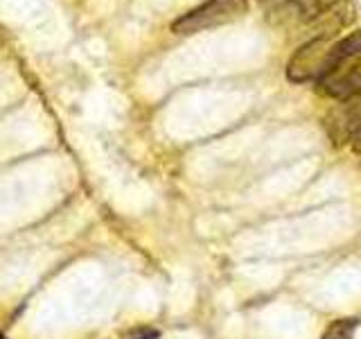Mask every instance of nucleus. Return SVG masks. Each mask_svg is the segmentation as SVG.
I'll list each match as a JSON object with an SVG mask.
<instances>
[{
  "mask_svg": "<svg viewBox=\"0 0 361 339\" xmlns=\"http://www.w3.org/2000/svg\"><path fill=\"white\" fill-rule=\"evenodd\" d=\"M248 14V0H206L203 5L190 9L172 23V32L180 37L208 32L214 28L231 25Z\"/></svg>",
  "mask_w": 361,
  "mask_h": 339,
  "instance_id": "nucleus-1",
  "label": "nucleus"
},
{
  "mask_svg": "<svg viewBox=\"0 0 361 339\" xmlns=\"http://www.w3.org/2000/svg\"><path fill=\"white\" fill-rule=\"evenodd\" d=\"M332 39H310L289 56L287 79L293 84L321 82L327 73V56H330Z\"/></svg>",
  "mask_w": 361,
  "mask_h": 339,
  "instance_id": "nucleus-2",
  "label": "nucleus"
},
{
  "mask_svg": "<svg viewBox=\"0 0 361 339\" xmlns=\"http://www.w3.org/2000/svg\"><path fill=\"white\" fill-rule=\"evenodd\" d=\"M319 84L323 88V93L334 100H348L353 95H359L361 93V56L338 64Z\"/></svg>",
  "mask_w": 361,
  "mask_h": 339,
  "instance_id": "nucleus-3",
  "label": "nucleus"
},
{
  "mask_svg": "<svg viewBox=\"0 0 361 339\" xmlns=\"http://www.w3.org/2000/svg\"><path fill=\"white\" fill-rule=\"evenodd\" d=\"M327 131L336 143L353 141L361 127V93L348 100H338V105L327 113Z\"/></svg>",
  "mask_w": 361,
  "mask_h": 339,
  "instance_id": "nucleus-4",
  "label": "nucleus"
},
{
  "mask_svg": "<svg viewBox=\"0 0 361 339\" xmlns=\"http://www.w3.org/2000/svg\"><path fill=\"white\" fill-rule=\"evenodd\" d=\"M353 20H355V5L350 0H338L336 5L321 11L310 23V28L314 30L312 39H332L341 30H345Z\"/></svg>",
  "mask_w": 361,
  "mask_h": 339,
  "instance_id": "nucleus-5",
  "label": "nucleus"
},
{
  "mask_svg": "<svg viewBox=\"0 0 361 339\" xmlns=\"http://www.w3.org/2000/svg\"><path fill=\"white\" fill-rule=\"evenodd\" d=\"M359 326V319L350 316V319H336L325 328L323 339H353Z\"/></svg>",
  "mask_w": 361,
  "mask_h": 339,
  "instance_id": "nucleus-6",
  "label": "nucleus"
},
{
  "mask_svg": "<svg viewBox=\"0 0 361 339\" xmlns=\"http://www.w3.org/2000/svg\"><path fill=\"white\" fill-rule=\"evenodd\" d=\"M158 337H161V333H158L156 328H149V326L133 328V331H129L127 335H124V339H158Z\"/></svg>",
  "mask_w": 361,
  "mask_h": 339,
  "instance_id": "nucleus-7",
  "label": "nucleus"
},
{
  "mask_svg": "<svg viewBox=\"0 0 361 339\" xmlns=\"http://www.w3.org/2000/svg\"><path fill=\"white\" fill-rule=\"evenodd\" d=\"M338 0H316V5H319V9L321 11H325V9H330L332 5H336Z\"/></svg>",
  "mask_w": 361,
  "mask_h": 339,
  "instance_id": "nucleus-8",
  "label": "nucleus"
},
{
  "mask_svg": "<svg viewBox=\"0 0 361 339\" xmlns=\"http://www.w3.org/2000/svg\"><path fill=\"white\" fill-rule=\"evenodd\" d=\"M353 143H355V150H357V152H361V127L357 129V133H355Z\"/></svg>",
  "mask_w": 361,
  "mask_h": 339,
  "instance_id": "nucleus-9",
  "label": "nucleus"
},
{
  "mask_svg": "<svg viewBox=\"0 0 361 339\" xmlns=\"http://www.w3.org/2000/svg\"><path fill=\"white\" fill-rule=\"evenodd\" d=\"M0 339H5V337H3V335H0Z\"/></svg>",
  "mask_w": 361,
  "mask_h": 339,
  "instance_id": "nucleus-10",
  "label": "nucleus"
}]
</instances>
